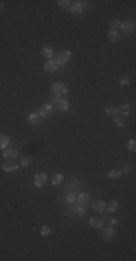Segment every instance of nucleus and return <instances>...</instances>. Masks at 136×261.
Here are the masks:
<instances>
[{"instance_id": "obj_3", "label": "nucleus", "mask_w": 136, "mask_h": 261, "mask_svg": "<svg viewBox=\"0 0 136 261\" xmlns=\"http://www.w3.org/2000/svg\"><path fill=\"white\" fill-rule=\"evenodd\" d=\"M38 113H39V116H41V118L42 119H47V118H49V116H51L52 115V104H49V103H45V104H42V106H41V109H39V112H38Z\"/></svg>"}, {"instance_id": "obj_29", "label": "nucleus", "mask_w": 136, "mask_h": 261, "mask_svg": "<svg viewBox=\"0 0 136 261\" xmlns=\"http://www.w3.org/2000/svg\"><path fill=\"white\" fill-rule=\"evenodd\" d=\"M127 148H129L130 151H135V149H136V142H135V139H130V141H129V144H127Z\"/></svg>"}, {"instance_id": "obj_14", "label": "nucleus", "mask_w": 136, "mask_h": 261, "mask_svg": "<svg viewBox=\"0 0 136 261\" xmlns=\"http://www.w3.org/2000/svg\"><path fill=\"white\" fill-rule=\"evenodd\" d=\"M9 144H10V138L7 135H5V133H2L0 135V149H5L6 147H9Z\"/></svg>"}, {"instance_id": "obj_24", "label": "nucleus", "mask_w": 136, "mask_h": 261, "mask_svg": "<svg viewBox=\"0 0 136 261\" xmlns=\"http://www.w3.org/2000/svg\"><path fill=\"white\" fill-rule=\"evenodd\" d=\"M120 176H122V173H120V171H117V170H110V171H109V174H107V177H109V179H112V180H114V179H119Z\"/></svg>"}, {"instance_id": "obj_16", "label": "nucleus", "mask_w": 136, "mask_h": 261, "mask_svg": "<svg viewBox=\"0 0 136 261\" xmlns=\"http://www.w3.org/2000/svg\"><path fill=\"white\" fill-rule=\"evenodd\" d=\"M106 115L110 118H116V116H119V109L114 106H109V107H106Z\"/></svg>"}, {"instance_id": "obj_2", "label": "nucleus", "mask_w": 136, "mask_h": 261, "mask_svg": "<svg viewBox=\"0 0 136 261\" xmlns=\"http://www.w3.org/2000/svg\"><path fill=\"white\" fill-rule=\"evenodd\" d=\"M71 60V52L67 51V49H64V51H60L58 54H56L55 57V62L56 65H65L67 62Z\"/></svg>"}, {"instance_id": "obj_7", "label": "nucleus", "mask_w": 136, "mask_h": 261, "mask_svg": "<svg viewBox=\"0 0 136 261\" xmlns=\"http://www.w3.org/2000/svg\"><path fill=\"white\" fill-rule=\"evenodd\" d=\"M2 168H3V171H7V173H9V171L18 170L19 166L16 164V162H14V160H7V161H6L5 164L2 166Z\"/></svg>"}, {"instance_id": "obj_15", "label": "nucleus", "mask_w": 136, "mask_h": 261, "mask_svg": "<svg viewBox=\"0 0 136 261\" xmlns=\"http://www.w3.org/2000/svg\"><path fill=\"white\" fill-rule=\"evenodd\" d=\"M42 55L47 60H51L52 57H54V49H52L51 47H48V45H45V47L42 48Z\"/></svg>"}, {"instance_id": "obj_23", "label": "nucleus", "mask_w": 136, "mask_h": 261, "mask_svg": "<svg viewBox=\"0 0 136 261\" xmlns=\"http://www.w3.org/2000/svg\"><path fill=\"white\" fill-rule=\"evenodd\" d=\"M62 180H64V177H62V174H55V176L52 177L51 183H52L54 186H58L60 183H62Z\"/></svg>"}, {"instance_id": "obj_34", "label": "nucleus", "mask_w": 136, "mask_h": 261, "mask_svg": "<svg viewBox=\"0 0 136 261\" xmlns=\"http://www.w3.org/2000/svg\"><path fill=\"white\" fill-rule=\"evenodd\" d=\"M122 173H123V174H129V173H130V167L125 166V167H123V170H122Z\"/></svg>"}, {"instance_id": "obj_12", "label": "nucleus", "mask_w": 136, "mask_h": 261, "mask_svg": "<svg viewBox=\"0 0 136 261\" xmlns=\"http://www.w3.org/2000/svg\"><path fill=\"white\" fill-rule=\"evenodd\" d=\"M93 209L96 212H101V213H103L104 210H106V203H104L103 200H97V202L93 203Z\"/></svg>"}, {"instance_id": "obj_8", "label": "nucleus", "mask_w": 136, "mask_h": 261, "mask_svg": "<svg viewBox=\"0 0 136 261\" xmlns=\"http://www.w3.org/2000/svg\"><path fill=\"white\" fill-rule=\"evenodd\" d=\"M77 199V203L81 204V206H85V204H89L90 202V195L89 193H80V195L75 197Z\"/></svg>"}, {"instance_id": "obj_28", "label": "nucleus", "mask_w": 136, "mask_h": 261, "mask_svg": "<svg viewBox=\"0 0 136 261\" xmlns=\"http://www.w3.org/2000/svg\"><path fill=\"white\" fill-rule=\"evenodd\" d=\"M29 164H31V158H29V157H23V158H22V161H20V166H22V167H28Z\"/></svg>"}, {"instance_id": "obj_32", "label": "nucleus", "mask_w": 136, "mask_h": 261, "mask_svg": "<svg viewBox=\"0 0 136 261\" xmlns=\"http://www.w3.org/2000/svg\"><path fill=\"white\" fill-rule=\"evenodd\" d=\"M119 84L122 86V87H126V86H129V78H126V77H123L122 80L119 81Z\"/></svg>"}, {"instance_id": "obj_20", "label": "nucleus", "mask_w": 136, "mask_h": 261, "mask_svg": "<svg viewBox=\"0 0 136 261\" xmlns=\"http://www.w3.org/2000/svg\"><path fill=\"white\" fill-rule=\"evenodd\" d=\"M132 107L129 106V104H123V106H120V109H119V113L122 115V116H127V115L130 113Z\"/></svg>"}, {"instance_id": "obj_10", "label": "nucleus", "mask_w": 136, "mask_h": 261, "mask_svg": "<svg viewBox=\"0 0 136 261\" xmlns=\"http://www.w3.org/2000/svg\"><path fill=\"white\" fill-rule=\"evenodd\" d=\"M120 29H122V32H125V33H130V32H133V29H135V23H133L132 20L125 22V23L120 25Z\"/></svg>"}, {"instance_id": "obj_31", "label": "nucleus", "mask_w": 136, "mask_h": 261, "mask_svg": "<svg viewBox=\"0 0 136 261\" xmlns=\"http://www.w3.org/2000/svg\"><path fill=\"white\" fill-rule=\"evenodd\" d=\"M107 222H109L107 225H109V226H110V228H114V226L117 225V219H114V218H113V219H109Z\"/></svg>"}, {"instance_id": "obj_13", "label": "nucleus", "mask_w": 136, "mask_h": 261, "mask_svg": "<svg viewBox=\"0 0 136 261\" xmlns=\"http://www.w3.org/2000/svg\"><path fill=\"white\" fill-rule=\"evenodd\" d=\"M70 10H71V13L72 15H81L83 13V7L80 6L78 2H74V3L70 6Z\"/></svg>"}, {"instance_id": "obj_18", "label": "nucleus", "mask_w": 136, "mask_h": 261, "mask_svg": "<svg viewBox=\"0 0 136 261\" xmlns=\"http://www.w3.org/2000/svg\"><path fill=\"white\" fill-rule=\"evenodd\" d=\"M119 208V203L116 202V200H112L109 204H106V210H107L109 213H113V212H116Z\"/></svg>"}, {"instance_id": "obj_27", "label": "nucleus", "mask_w": 136, "mask_h": 261, "mask_svg": "<svg viewBox=\"0 0 136 261\" xmlns=\"http://www.w3.org/2000/svg\"><path fill=\"white\" fill-rule=\"evenodd\" d=\"M114 125H116V126H123V125H125L123 116H116V118H114Z\"/></svg>"}, {"instance_id": "obj_35", "label": "nucleus", "mask_w": 136, "mask_h": 261, "mask_svg": "<svg viewBox=\"0 0 136 261\" xmlns=\"http://www.w3.org/2000/svg\"><path fill=\"white\" fill-rule=\"evenodd\" d=\"M3 7H5V2H0V10L3 9Z\"/></svg>"}, {"instance_id": "obj_17", "label": "nucleus", "mask_w": 136, "mask_h": 261, "mask_svg": "<svg viewBox=\"0 0 136 261\" xmlns=\"http://www.w3.org/2000/svg\"><path fill=\"white\" fill-rule=\"evenodd\" d=\"M103 223H104V221L103 219H100V218H91L90 219V225H91L93 228H101Z\"/></svg>"}, {"instance_id": "obj_21", "label": "nucleus", "mask_w": 136, "mask_h": 261, "mask_svg": "<svg viewBox=\"0 0 136 261\" xmlns=\"http://www.w3.org/2000/svg\"><path fill=\"white\" fill-rule=\"evenodd\" d=\"M120 25H122V22L119 19H112L110 22H109V26H110V31H116L117 28H120Z\"/></svg>"}, {"instance_id": "obj_1", "label": "nucleus", "mask_w": 136, "mask_h": 261, "mask_svg": "<svg viewBox=\"0 0 136 261\" xmlns=\"http://www.w3.org/2000/svg\"><path fill=\"white\" fill-rule=\"evenodd\" d=\"M51 93L52 96H56L58 99H61L62 96H65L68 93V89L65 87V84H62V83H54L51 86Z\"/></svg>"}, {"instance_id": "obj_33", "label": "nucleus", "mask_w": 136, "mask_h": 261, "mask_svg": "<svg viewBox=\"0 0 136 261\" xmlns=\"http://www.w3.org/2000/svg\"><path fill=\"white\" fill-rule=\"evenodd\" d=\"M58 5L62 6V7H70V6H71L68 0H60V2H58Z\"/></svg>"}, {"instance_id": "obj_30", "label": "nucleus", "mask_w": 136, "mask_h": 261, "mask_svg": "<svg viewBox=\"0 0 136 261\" xmlns=\"http://www.w3.org/2000/svg\"><path fill=\"white\" fill-rule=\"evenodd\" d=\"M65 200H67V203H74V202H75V196L72 195V193H70V195L65 197Z\"/></svg>"}, {"instance_id": "obj_22", "label": "nucleus", "mask_w": 136, "mask_h": 261, "mask_svg": "<svg viewBox=\"0 0 136 261\" xmlns=\"http://www.w3.org/2000/svg\"><path fill=\"white\" fill-rule=\"evenodd\" d=\"M119 38H120V35H119L117 31H109V39H110L112 42L119 41Z\"/></svg>"}, {"instance_id": "obj_6", "label": "nucleus", "mask_w": 136, "mask_h": 261, "mask_svg": "<svg viewBox=\"0 0 136 261\" xmlns=\"http://www.w3.org/2000/svg\"><path fill=\"white\" fill-rule=\"evenodd\" d=\"M47 180H48L47 174L41 173V174H36V176H35V179H33V184L36 186V187H42V186L47 184Z\"/></svg>"}, {"instance_id": "obj_25", "label": "nucleus", "mask_w": 136, "mask_h": 261, "mask_svg": "<svg viewBox=\"0 0 136 261\" xmlns=\"http://www.w3.org/2000/svg\"><path fill=\"white\" fill-rule=\"evenodd\" d=\"M75 213L78 215V216H84V215H85V209H84V206H81V204H77V206H75Z\"/></svg>"}, {"instance_id": "obj_11", "label": "nucleus", "mask_w": 136, "mask_h": 261, "mask_svg": "<svg viewBox=\"0 0 136 261\" xmlns=\"http://www.w3.org/2000/svg\"><path fill=\"white\" fill-rule=\"evenodd\" d=\"M43 68H45V71L47 73H55L56 70H58V65H56L55 61H47Z\"/></svg>"}, {"instance_id": "obj_26", "label": "nucleus", "mask_w": 136, "mask_h": 261, "mask_svg": "<svg viewBox=\"0 0 136 261\" xmlns=\"http://www.w3.org/2000/svg\"><path fill=\"white\" fill-rule=\"evenodd\" d=\"M51 228L49 226H47V225H43L42 228H41V235H43V237H48V235H51Z\"/></svg>"}, {"instance_id": "obj_4", "label": "nucleus", "mask_w": 136, "mask_h": 261, "mask_svg": "<svg viewBox=\"0 0 136 261\" xmlns=\"http://www.w3.org/2000/svg\"><path fill=\"white\" fill-rule=\"evenodd\" d=\"M19 151L16 148H12V147H6L3 149V157H5L6 160H14L16 157H18Z\"/></svg>"}, {"instance_id": "obj_19", "label": "nucleus", "mask_w": 136, "mask_h": 261, "mask_svg": "<svg viewBox=\"0 0 136 261\" xmlns=\"http://www.w3.org/2000/svg\"><path fill=\"white\" fill-rule=\"evenodd\" d=\"M29 124H32V125H38L39 122H41V116H39V113H31L29 115Z\"/></svg>"}, {"instance_id": "obj_9", "label": "nucleus", "mask_w": 136, "mask_h": 261, "mask_svg": "<svg viewBox=\"0 0 136 261\" xmlns=\"http://www.w3.org/2000/svg\"><path fill=\"white\" fill-rule=\"evenodd\" d=\"M55 106L58 107V110H61V112H68V110H70V103L64 99H58Z\"/></svg>"}, {"instance_id": "obj_5", "label": "nucleus", "mask_w": 136, "mask_h": 261, "mask_svg": "<svg viewBox=\"0 0 136 261\" xmlns=\"http://www.w3.org/2000/svg\"><path fill=\"white\" fill-rule=\"evenodd\" d=\"M101 237H103L104 241H112L113 238L116 237V229H114V228H110V226L104 228L103 234H101Z\"/></svg>"}]
</instances>
